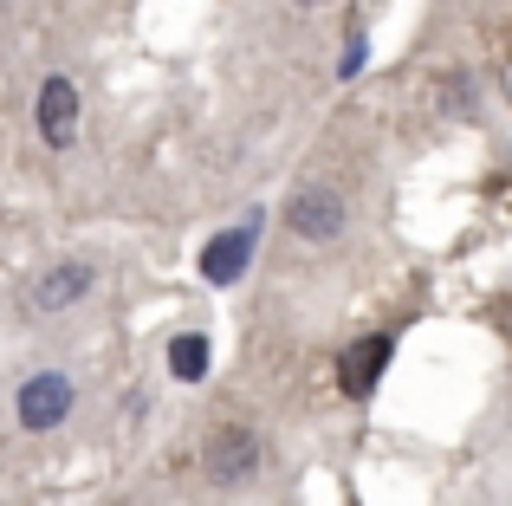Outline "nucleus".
<instances>
[{"instance_id": "39448f33", "label": "nucleus", "mask_w": 512, "mask_h": 506, "mask_svg": "<svg viewBox=\"0 0 512 506\" xmlns=\"http://www.w3.org/2000/svg\"><path fill=\"white\" fill-rule=\"evenodd\" d=\"M253 461H260V448H253L247 429H221L208 442V474H214V481H247Z\"/></svg>"}, {"instance_id": "f257e3e1", "label": "nucleus", "mask_w": 512, "mask_h": 506, "mask_svg": "<svg viewBox=\"0 0 512 506\" xmlns=\"http://www.w3.org/2000/svg\"><path fill=\"white\" fill-rule=\"evenodd\" d=\"M286 228L299 241H338L344 234V195L338 189H299L286 202Z\"/></svg>"}, {"instance_id": "20e7f679", "label": "nucleus", "mask_w": 512, "mask_h": 506, "mask_svg": "<svg viewBox=\"0 0 512 506\" xmlns=\"http://www.w3.org/2000/svg\"><path fill=\"white\" fill-rule=\"evenodd\" d=\"M39 137H46L52 150H65V143L78 137V91H72V78H46V85H39Z\"/></svg>"}, {"instance_id": "6e6552de", "label": "nucleus", "mask_w": 512, "mask_h": 506, "mask_svg": "<svg viewBox=\"0 0 512 506\" xmlns=\"http://www.w3.org/2000/svg\"><path fill=\"white\" fill-rule=\"evenodd\" d=\"M169 364H175V377H182V383H195L201 370H208V338H175L169 344Z\"/></svg>"}, {"instance_id": "423d86ee", "label": "nucleus", "mask_w": 512, "mask_h": 506, "mask_svg": "<svg viewBox=\"0 0 512 506\" xmlns=\"http://www.w3.org/2000/svg\"><path fill=\"white\" fill-rule=\"evenodd\" d=\"M247 253H253V221H247V228H234V234H221V241H208V253H201V273H208L214 286H234L240 266H247Z\"/></svg>"}, {"instance_id": "f03ea898", "label": "nucleus", "mask_w": 512, "mask_h": 506, "mask_svg": "<svg viewBox=\"0 0 512 506\" xmlns=\"http://www.w3.org/2000/svg\"><path fill=\"white\" fill-rule=\"evenodd\" d=\"M65 409H72V383H65L59 370H39V377L20 390V422L26 429H59Z\"/></svg>"}, {"instance_id": "0eeeda50", "label": "nucleus", "mask_w": 512, "mask_h": 506, "mask_svg": "<svg viewBox=\"0 0 512 506\" xmlns=\"http://www.w3.org/2000/svg\"><path fill=\"white\" fill-rule=\"evenodd\" d=\"M85 286H91V273H85V266H52V273L39 279L33 305H39V312H52V305H72V299H78Z\"/></svg>"}, {"instance_id": "7ed1b4c3", "label": "nucleus", "mask_w": 512, "mask_h": 506, "mask_svg": "<svg viewBox=\"0 0 512 506\" xmlns=\"http://www.w3.org/2000/svg\"><path fill=\"white\" fill-rule=\"evenodd\" d=\"M389 351H396V338H389V331H376V338H357V344H350L344 364H338L344 396H370V390H376V377L389 370Z\"/></svg>"}]
</instances>
